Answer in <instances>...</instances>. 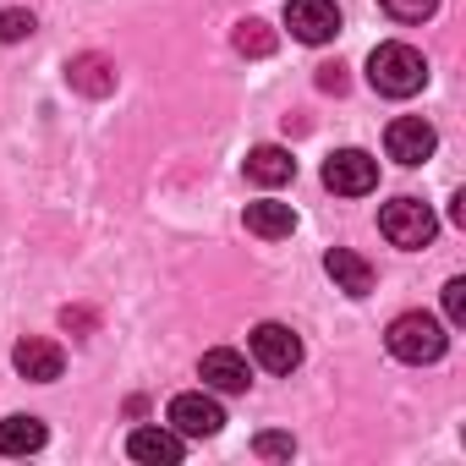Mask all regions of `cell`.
<instances>
[{"instance_id":"cell-13","label":"cell","mask_w":466,"mask_h":466,"mask_svg":"<svg viewBox=\"0 0 466 466\" xmlns=\"http://www.w3.org/2000/svg\"><path fill=\"white\" fill-rule=\"evenodd\" d=\"M248 230H253V237H264V242H280V237H291V230H297V208L291 203H275V198H258V203H248Z\"/></svg>"},{"instance_id":"cell-3","label":"cell","mask_w":466,"mask_h":466,"mask_svg":"<svg viewBox=\"0 0 466 466\" xmlns=\"http://www.w3.org/2000/svg\"><path fill=\"white\" fill-rule=\"evenodd\" d=\"M379 230H384V242H390V248L417 253V248H428V242H433L439 219H433V208H428V203H417V198H395V203H384V208H379Z\"/></svg>"},{"instance_id":"cell-15","label":"cell","mask_w":466,"mask_h":466,"mask_svg":"<svg viewBox=\"0 0 466 466\" xmlns=\"http://www.w3.org/2000/svg\"><path fill=\"white\" fill-rule=\"evenodd\" d=\"M66 83H72L77 94H94V99H105V94L116 88V66H110L105 56H77V61L66 66Z\"/></svg>"},{"instance_id":"cell-14","label":"cell","mask_w":466,"mask_h":466,"mask_svg":"<svg viewBox=\"0 0 466 466\" xmlns=\"http://www.w3.org/2000/svg\"><path fill=\"white\" fill-rule=\"evenodd\" d=\"M291 176H297V159H291L286 148L264 143V148L248 154V181H258V187H286Z\"/></svg>"},{"instance_id":"cell-2","label":"cell","mask_w":466,"mask_h":466,"mask_svg":"<svg viewBox=\"0 0 466 466\" xmlns=\"http://www.w3.org/2000/svg\"><path fill=\"white\" fill-rule=\"evenodd\" d=\"M384 346H390V357H395V362L428 368V362H439V357H444L450 335H444V324H439L433 313H400V319L384 329Z\"/></svg>"},{"instance_id":"cell-4","label":"cell","mask_w":466,"mask_h":466,"mask_svg":"<svg viewBox=\"0 0 466 466\" xmlns=\"http://www.w3.org/2000/svg\"><path fill=\"white\" fill-rule=\"evenodd\" d=\"M324 187L340 192V198H362V192L379 187V159L362 154V148H335L324 159Z\"/></svg>"},{"instance_id":"cell-7","label":"cell","mask_w":466,"mask_h":466,"mask_svg":"<svg viewBox=\"0 0 466 466\" xmlns=\"http://www.w3.org/2000/svg\"><path fill=\"white\" fill-rule=\"evenodd\" d=\"M248 346H253V362H258L264 373H297V368H302V340H297V329H286V324H258V329L248 335Z\"/></svg>"},{"instance_id":"cell-12","label":"cell","mask_w":466,"mask_h":466,"mask_svg":"<svg viewBox=\"0 0 466 466\" xmlns=\"http://www.w3.org/2000/svg\"><path fill=\"white\" fill-rule=\"evenodd\" d=\"M324 269H329L335 291H346V297H368L373 291V264L362 253H351V248H329L324 253Z\"/></svg>"},{"instance_id":"cell-8","label":"cell","mask_w":466,"mask_h":466,"mask_svg":"<svg viewBox=\"0 0 466 466\" xmlns=\"http://www.w3.org/2000/svg\"><path fill=\"white\" fill-rule=\"evenodd\" d=\"M286 28L302 45H329L340 34V6L335 0H286Z\"/></svg>"},{"instance_id":"cell-20","label":"cell","mask_w":466,"mask_h":466,"mask_svg":"<svg viewBox=\"0 0 466 466\" xmlns=\"http://www.w3.org/2000/svg\"><path fill=\"white\" fill-rule=\"evenodd\" d=\"M253 450H258L264 461H291V450H297V444H291V433H258V439H253Z\"/></svg>"},{"instance_id":"cell-1","label":"cell","mask_w":466,"mask_h":466,"mask_svg":"<svg viewBox=\"0 0 466 466\" xmlns=\"http://www.w3.org/2000/svg\"><path fill=\"white\" fill-rule=\"evenodd\" d=\"M368 83H373V94H384V99H411V94H422V83H428V61H422V50L390 39V45H379V50L368 56Z\"/></svg>"},{"instance_id":"cell-19","label":"cell","mask_w":466,"mask_h":466,"mask_svg":"<svg viewBox=\"0 0 466 466\" xmlns=\"http://www.w3.org/2000/svg\"><path fill=\"white\" fill-rule=\"evenodd\" d=\"M34 28H39V23H34V12H23V6L0 12V39H6V45H23V39H28Z\"/></svg>"},{"instance_id":"cell-5","label":"cell","mask_w":466,"mask_h":466,"mask_svg":"<svg viewBox=\"0 0 466 466\" xmlns=\"http://www.w3.org/2000/svg\"><path fill=\"white\" fill-rule=\"evenodd\" d=\"M165 422H170L181 439H214V433L225 428V411H219V400H214V395L187 390V395H176V400H170Z\"/></svg>"},{"instance_id":"cell-23","label":"cell","mask_w":466,"mask_h":466,"mask_svg":"<svg viewBox=\"0 0 466 466\" xmlns=\"http://www.w3.org/2000/svg\"><path fill=\"white\" fill-rule=\"evenodd\" d=\"M450 219H455V225H466V192H455V198H450Z\"/></svg>"},{"instance_id":"cell-6","label":"cell","mask_w":466,"mask_h":466,"mask_svg":"<svg viewBox=\"0 0 466 466\" xmlns=\"http://www.w3.org/2000/svg\"><path fill=\"white\" fill-rule=\"evenodd\" d=\"M433 148H439V132H433L422 116H400V121L384 127V154H390L395 165H428Z\"/></svg>"},{"instance_id":"cell-18","label":"cell","mask_w":466,"mask_h":466,"mask_svg":"<svg viewBox=\"0 0 466 466\" xmlns=\"http://www.w3.org/2000/svg\"><path fill=\"white\" fill-rule=\"evenodd\" d=\"M379 6L395 17V23H428L439 12V0H379Z\"/></svg>"},{"instance_id":"cell-11","label":"cell","mask_w":466,"mask_h":466,"mask_svg":"<svg viewBox=\"0 0 466 466\" xmlns=\"http://www.w3.org/2000/svg\"><path fill=\"white\" fill-rule=\"evenodd\" d=\"M127 455L143 461V466H176L181 461V433L176 428H159V422H143V428H132Z\"/></svg>"},{"instance_id":"cell-10","label":"cell","mask_w":466,"mask_h":466,"mask_svg":"<svg viewBox=\"0 0 466 466\" xmlns=\"http://www.w3.org/2000/svg\"><path fill=\"white\" fill-rule=\"evenodd\" d=\"M248 373H253L248 357L230 351V346H214V351H203V362H198V379H203L208 390H219V395H242V390L253 384Z\"/></svg>"},{"instance_id":"cell-16","label":"cell","mask_w":466,"mask_h":466,"mask_svg":"<svg viewBox=\"0 0 466 466\" xmlns=\"http://www.w3.org/2000/svg\"><path fill=\"white\" fill-rule=\"evenodd\" d=\"M45 450V422L39 417H6L0 422V455H34Z\"/></svg>"},{"instance_id":"cell-9","label":"cell","mask_w":466,"mask_h":466,"mask_svg":"<svg viewBox=\"0 0 466 466\" xmlns=\"http://www.w3.org/2000/svg\"><path fill=\"white\" fill-rule=\"evenodd\" d=\"M12 368H17L23 379H34V384H56V379L66 373V351H61L56 340L28 335V340H17V346H12Z\"/></svg>"},{"instance_id":"cell-17","label":"cell","mask_w":466,"mask_h":466,"mask_svg":"<svg viewBox=\"0 0 466 466\" xmlns=\"http://www.w3.org/2000/svg\"><path fill=\"white\" fill-rule=\"evenodd\" d=\"M230 45H237L242 56H253V61H264V56L275 50V28H269V23H258V17H248V23H237Z\"/></svg>"},{"instance_id":"cell-21","label":"cell","mask_w":466,"mask_h":466,"mask_svg":"<svg viewBox=\"0 0 466 466\" xmlns=\"http://www.w3.org/2000/svg\"><path fill=\"white\" fill-rule=\"evenodd\" d=\"M444 319H450L455 329L466 324V280H450V286H444Z\"/></svg>"},{"instance_id":"cell-22","label":"cell","mask_w":466,"mask_h":466,"mask_svg":"<svg viewBox=\"0 0 466 466\" xmlns=\"http://www.w3.org/2000/svg\"><path fill=\"white\" fill-rule=\"evenodd\" d=\"M319 88H324V94H340V88H346L340 66H324V72H319Z\"/></svg>"}]
</instances>
